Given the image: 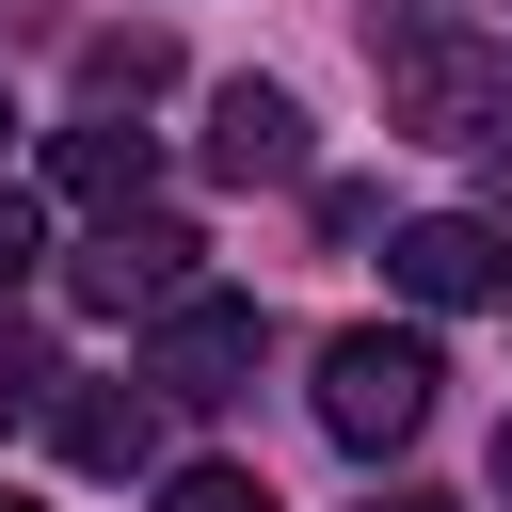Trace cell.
Returning <instances> with one entry per match:
<instances>
[{"mask_svg":"<svg viewBox=\"0 0 512 512\" xmlns=\"http://www.w3.org/2000/svg\"><path fill=\"white\" fill-rule=\"evenodd\" d=\"M208 176H240V192L256 176H304V96L288 80H224L208 96Z\"/></svg>","mask_w":512,"mask_h":512,"instance_id":"obj_8","label":"cell"},{"mask_svg":"<svg viewBox=\"0 0 512 512\" xmlns=\"http://www.w3.org/2000/svg\"><path fill=\"white\" fill-rule=\"evenodd\" d=\"M80 96H96V112L176 96V32H144V16H128V32H80Z\"/></svg>","mask_w":512,"mask_h":512,"instance_id":"obj_9","label":"cell"},{"mask_svg":"<svg viewBox=\"0 0 512 512\" xmlns=\"http://www.w3.org/2000/svg\"><path fill=\"white\" fill-rule=\"evenodd\" d=\"M192 256H208V240H192L176 208H128V224H96V240H80V272H64V288H80L96 320H160V304H192V288H208Z\"/></svg>","mask_w":512,"mask_h":512,"instance_id":"obj_4","label":"cell"},{"mask_svg":"<svg viewBox=\"0 0 512 512\" xmlns=\"http://www.w3.org/2000/svg\"><path fill=\"white\" fill-rule=\"evenodd\" d=\"M48 192H64V208H96V224H128V208L160 192V128H128V112H80V128L48 144Z\"/></svg>","mask_w":512,"mask_h":512,"instance_id":"obj_6","label":"cell"},{"mask_svg":"<svg viewBox=\"0 0 512 512\" xmlns=\"http://www.w3.org/2000/svg\"><path fill=\"white\" fill-rule=\"evenodd\" d=\"M160 512H288V496H272L256 464H176V480H160Z\"/></svg>","mask_w":512,"mask_h":512,"instance_id":"obj_10","label":"cell"},{"mask_svg":"<svg viewBox=\"0 0 512 512\" xmlns=\"http://www.w3.org/2000/svg\"><path fill=\"white\" fill-rule=\"evenodd\" d=\"M432 400H448L432 336H384V320H368V336H336V352H320V432H336V448H368V464H384V448H416V432H432Z\"/></svg>","mask_w":512,"mask_h":512,"instance_id":"obj_2","label":"cell"},{"mask_svg":"<svg viewBox=\"0 0 512 512\" xmlns=\"http://www.w3.org/2000/svg\"><path fill=\"white\" fill-rule=\"evenodd\" d=\"M368 512H464V496H416V480H384V496H368Z\"/></svg>","mask_w":512,"mask_h":512,"instance_id":"obj_13","label":"cell"},{"mask_svg":"<svg viewBox=\"0 0 512 512\" xmlns=\"http://www.w3.org/2000/svg\"><path fill=\"white\" fill-rule=\"evenodd\" d=\"M0 512H32V496H0Z\"/></svg>","mask_w":512,"mask_h":512,"instance_id":"obj_16","label":"cell"},{"mask_svg":"<svg viewBox=\"0 0 512 512\" xmlns=\"http://www.w3.org/2000/svg\"><path fill=\"white\" fill-rule=\"evenodd\" d=\"M400 16H432V0H400Z\"/></svg>","mask_w":512,"mask_h":512,"instance_id":"obj_15","label":"cell"},{"mask_svg":"<svg viewBox=\"0 0 512 512\" xmlns=\"http://www.w3.org/2000/svg\"><path fill=\"white\" fill-rule=\"evenodd\" d=\"M256 352H272V304H256V288H192V304L144 320V384H160V400H240Z\"/></svg>","mask_w":512,"mask_h":512,"instance_id":"obj_3","label":"cell"},{"mask_svg":"<svg viewBox=\"0 0 512 512\" xmlns=\"http://www.w3.org/2000/svg\"><path fill=\"white\" fill-rule=\"evenodd\" d=\"M384 272H400V304H432V320H448V304H496V288H512V240H496L480 208H432V224H400V240H384Z\"/></svg>","mask_w":512,"mask_h":512,"instance_id":"obj_5","label":"cell"},{"mask_svg":"<svg viewBox=\"0 0 512 512\" xmlns=\"http://www.w3.org/2000/svg\"><path fill=\"white\" fill-rule=\"evenodd\" d=\"M32 272H48V208H32V192H0V288H32Z\"/></svg>","mask_w":512,"mask_h":512,"instance_id":"obj_11","label":"cell"},{"mask_svg":"<svg viewBox=\"0 0 512 512\" xmlns=\"http://www.w3.org/2000/svg\"><path fill=\"white\" fill-rule=\"evenodd\" d=\"M368 64H384V128H416V144H480L512 112V48L464 16H368Z\"/></svg>","mask_w":512,"mask_h":512,"instance_id":"obj_1","label":"cell"},{"mask_svg":"<svg viewBox=\"0 0 512 512\" xmlns=\"http://www.w3.org/2000/svg\"><path fill=\"white\" fill-rule=\"evenodd\" d=\"M0 128H16V112H0Z\"/></svg>","mask_w":512,"mask_h":512,"instance_id":"obj_17","label":"cell"},{"mask_svg":"<svg viewBox=\"0 0 512 512\" xmlns=\"http://www.w3.org/2000/svg\"><path fill=\"white\" fill-rule=\"evenodd\" d=\"M496 496H512V432H496Z\"/></svg>","mask_w":512,"mask_h":512,"instance_id":"obj_14","label":"cell"},{"mask_svg":"<svg viewBox=\"0 0 512 512\" xmlns=\"http://www.w3.org/2000/svg\"><path fill=\"white\" fill-rule=\"evenodd\" d=\"M32 400H48V352H32V336H16V320H0V432H16V416H32Z\"/></svg>","mask_w":512,"mask_h":512,"instance_id":"obj_12","label":"cell"},{"mask_svg":"<svg viewBox=\"0 0 512 512\" xmlns=\"http://www.w3.org/2000/svg\"><path fill=\"white\" fill-rule=\"evenodd\" d=\"M48 448H64L80 480L160 464V384H144V368H128V384H64V400H48Z\"/></svg>","mask_w":512,"mask_h":512,"instance_id":"obj_7","label":"cell"}]
</instances>
